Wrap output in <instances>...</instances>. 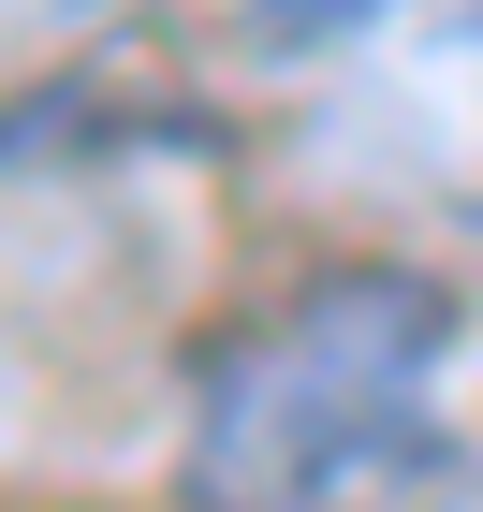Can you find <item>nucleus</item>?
I'll return each mask as SVG.
<instances>
[{"label": "nucleus", "mask_w": 483, "mask_h": 512, "mask_svg": "<svg viewBox=\"0 0 483 512\" xmlns=\"http://www.w3.org/2000/svg\"><path fill=\"white\" fill-rule=\"evenodd\" d=\"M454 366V293L425 264H322L264 322H235L191 381V512H352L425 454Z\"/></svg>", "instance_id": "1"}, {"label": "nucleus", "mask_w": 483, "mask_h": 512, "mask_svg": "<svg viewBox=\"0 0 483 512\" xmlns=\"http://www.w3.org/2000/svg\"><path fill=\"white\" fill-rule=\"evenodd\" d=\"M264 15V44H322V30H352V15H396V0H249Z\"/></svg>", "instance_id": "2"}]
</instances>
